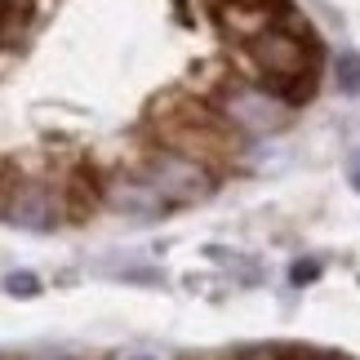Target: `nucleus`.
Segmentation results:
<instances>
[{"mask_svg":"<svg viewBox=\"0 0 360 360\" xmlns=\"http://www.w3.org/2000/svg\"><path fill=\"white\" fill-rule=\"evenodd\" d=\"M147 183L156 187L165 200H200V196H210V174L187 156H156L147 165Z\"/></svg>","mask_w":360,"mask_h":360,"instance_id":"obj_1","label":"nucleus"},{"mask_svg":"<svg viewBox=\"0 0 360 360\" xmlns=\"http://www.w3.org/2000/svg\"><path fill=\"white\" fill-rule=\"evenodd\" d=\"M0 214H5V223L27 227V231H49L53 223H58V205H53V196L45 187H36V183L13 187L9 200L0 205Z\"/></svg>","mask_w":360,"mask_h":360,"instance_id":"obj_2","label":"nucleus"},{"mask_svg":"<svg viewBox=\"0 0 360 360\" xmlns=\"http://www.w3.org/2000/svg\"><path fill=\"white\" fill-rule=\"evenodd\" d=\"M254 49H258V63H262V72H267V76H276V80H298L302 72H307V49H302L294 36L262 32V36L254 40Z\"/></svg>","mask_w":360,"mask_h":360,"instance_id":"obj_3","label":"nucleus"},{"mask_svg":"<svg viewBox=\"0 0 360 360\" xmlns=\"http://www.w3.org/2000/svg\"><path fill=\"white\" fill-rule=\"evenodd\" d=\"M107 200H112L116 214H129V218H156L165 210V196L151 183H134V178H124L107 191Z\"/></svg>","mask_w":360,"mask_h":360,"instance_id":"obj_4","label":"nucleus"},{"mask_svg":"<svg viewBox=\"0 0 360 360\" xmlns=\"http://www.w3.org/2000/svg\"><path fill=\"white\" fill-rule=\"evenodd\" d=\"M227 116L236 124H245V129H254V134L276 129V124L285 120V112L267 98V94H236V98H227Z\"/></svg>","mask_w":360,"mask_h":360,"instance_id":"obj_5","label":"nucleus"},{"mask_svg":"<svg viewBox=\"0 0 360 360\" xmlns=\"http://www.w3.org/2000/svg\"><path fill=\"white\" fill-rule=\"evenodd\" d=\"M334 80H338V89L342 94H360V53L356 49H342L338 58H334Z\"/></svg>","mask_w":360,"mask_h":360,"instance_id":"obj_6","label":"nucleus"},{"mask_svg":"<svg viewBox=\"0 0 360 360\" xmlns=\"http://www.w3.org/2000/svg\"><path fill=\"white\" fill-rule=\"evenodd\" d=\"M5 289H9V294H22V298H32L36 289H40V281H36L32 271H13V276H5Z\"/></svg>","mask_w":360,"mask_h":360,"instance_id":"obj_7","label":"nucleus"},{"mask_svg":"<svg viewBox=\"0 0 360 360\" xmlns=\"http://www.w3.org/2000/svg\"><path fill=\"white\" fill-rule=\"evenodd\" d=\"M294 281H298V285L316 281V262H298V267H294Z\"/></svg>","mask_w":360,"mask_h":360,"instance_id":"obj_8","label":"nucleus"},{"mask_svg":"<svg viewBox=\"0 0 360 360\" xmlns=\"http://www.w3.org/2000/svg\"><path fill=\"white\" fill-rule=\"evenodd\" d=\"M347 178H352V187L360 191V147L352 151V160H347Z\"/></svg>","mask_w":360,"mask_h":360,"instance_id":"obj_9","label":"nucleus"},{"mask_svg":"<svg viewBox=\"0 0 360 360\" xmlns=\"http://www.w3.org/2000/svg\"><path fill=\"white\" fill-rule=\"evenodd\" d=\"M120 360H156V356H147V352H134V356H120Z\"/></svg>","mask_w":360,"mask_h":360,"instance_id":"obj_10","label":"nucleus"},{"mask_svg":"<svg viewBox=\"0 0 360 360\" xmlns=\"http://www.w3.org/2000/svg\"><path fill=\"white\" fill-rule=\"evenodd\" d=\"M53 360H67V356H53Z\"/></svg>","mask_w":360,"mask_h":360,"instance_id":"obj_11","label":"nucleus"}]
</instances>
